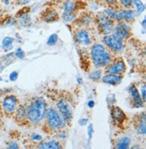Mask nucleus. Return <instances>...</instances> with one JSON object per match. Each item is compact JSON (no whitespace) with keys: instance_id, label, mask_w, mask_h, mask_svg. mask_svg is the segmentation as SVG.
Masks as SVG:
<instances>
[{"instance_id":"obj_1","label":"nucleus","mask_w":146,"mask_h":149,"mask_svg":"<svg viewBox=\"0 0 146 149\" xmlns=\"http://www.w3.org/2000/svg\"><path fill=\"white\" fill-rule=\"evenodd\" d=\"M47 106L45 101L41 98H34L25 108L26 118L33 123H39L46 115Z\"/></svg>"},{"instance_id":"obj_2","label":"nucleus","mask_w":146,"mask_h":149,"mask_svg":"<svg viewBox=\"0 0 146 149\" xmlns=\"http://www.w3.org/2000/svg\"><path fill=\"white\" fill-rule=\"evenodd\" d=\"M91 57L97 67H105L111 61L110 53L101 44H95L92 47Z\"/></svg>"},{"instance_id":"obj_3","label":"nucleus","mask_w":146,"mask_h":149,"mask_svg":"<svg viewBox=\"0 0 146 149\" xmlns=\"http://www.w3.org/2000/svg\"><path fill=\"white\" fill-rule=\"evenodd\" d=\"M46 116L48 126L51 129L58 130L63 127L65 121L62 119V117L59 114V112H57V111H55L53 108H50L46 111Z\"/></svg>"},{"instance_id":"obj_4","label":"nucleus","mask_w":146,"mask_h":149,"mask_svg":"<svg viewBox=\"0 0 146 149\" xmlns=\"http://www.w3.org/2000/svg\"><path fill=\"white\" fill-rule=\"evenodd\" d=\"M57 108L63 120L69 123L72 120V111L70 109L69 104L65 100L61 99L57 102Z\"/></svg>"},{"instance_id":"obj_5","label":"nucleus","mask_w":146,"mask_h":149,"mask_svg":"<svg viewBox=\"0 0 146 149\" xmlns=\"http://www.w3.org/2000/svg\"><path fill=\"white\" fill-rule=\"evenodd\" d=\"M99 26L105 34L111 33L114 30V21L106 14H102L99 15Z\"/></svg>"},{"instance_id":"obj_6","label":"nucleus","mask_w":146,"mask_h":149,"mask_svg":"<svg viewBox=\"0 0 146 149\" xmlns=\"http://www.w3.org/2000/svg\"><path fill=\"white\" fill-rule=\"evenodd\" d=\"M104 43H105L109 49L114 50V51H121L123 49V42L122 40L116 37L114 35L111 36H106L104 38Z\"/></svg>"},{"instance_id":"obj_7","label":"nucleus","mask_w":146,"mask_h":149,"mask_svg":"<svg viewBox=\"0 0 146 149\" xmlns=\"http://www.w3.org/2000/svg\"><path fill=\"white\" fill-rule=\"evenodd\" d=\"M114 35L119 38L120 40L126 39L130 33V27L124 23L118 24L114 30Z\"/></svg>"},{"instance_id":"obj_8","label":"nucleus","mask_w":146,"mask_h":149,"mask_svg":"<svg viewBox=\"0 0 146 149\" xmlns=\"http://www.w3.org/2000/svg\"><path fill=\"white\" fill-rule=\"evenodd\" d=\"M135 14L132 10H121V11H117L114 13V20L117 21H122L124 20L126 22H131L134 19Z\"/></svg>"},{"instance_id":"obj_9","label":"nucleus","mask_w":146,"mask_h":149,"mask_svg":"<svg viewBox=\"0 0 146 149\" xmlns=\"http://www.w3.org/2000/svg\"><path fill=\"white\" fill-rule=\"evenodd\" d=\"M16 102L17 100L15 96H7L3 101V108L6 113H12L15 111L16 107Z\"/></svg>"},{"instance_id":"obj_10","label":"nucleus","mask_w":146,"mask_h":149,"mask_svg":"<svg viewBox=\"0 0 146 149\" xmlns=\"http://www.w3.org/2000/svg\"><path fill=\"white\" fill-rule=\"evenodd\" d=\"M126 70V64L124 61H117L116 63L112 64L107 68V73L108 74H122Z\"/></svg>"},{"instance_id":"obj_11","label":"nucleus","mask_w":146,"mask_h":149,"mask_svg":"<svg viewBox=\"0 0 146 149\" xmlns=\"http://www.w3.org/2000/svg\"><path fill=\"white\" fill-rule=\"evenodd\" d=\"M129 93L131 95V99L133 101V104L134 107H142V97L140 96V94L136 89V87L132 86L129 87Z\"/></svg>"},{"instance_id":"obj_12","label":"nucleus","mask_w":146,"mask_h":149,"mask_svg":"<svg viewBox=\"0 0 146 149\" xmlns=\"http://www.w3.org/2000/svg\"><path fill=\"white\" fill-rule=\"evenodd\" d=\"M76 40L78 41V43H79L82 46H88L90 44L89 35L84 30L78 31L77 34H76Z\"/></svg>"},{"instance_id":"obj_13","label":"nucleus","mask_w":146,"mask_h":149,"mask_svg":"<svg viewBox=\"0 0 146 149\" xmlns=\"http://www.w3.org/2000/svg\"><path fill=\"white\" fill-rule=\"evenodd\" d=\"M103 82L108 84H119L122 82V77L120 76H117V74H105L103 77Z\"/></svg>"},{"instance_id":"obj_14","label":"nucleus","mask_w":146,"mask_h":149,"mask_svg":"<svg viewBox=\"0 0 146 149\" xmlns=\"http://www.w3.org/2000/svg\"><path fill=\"white\" fill-rule=\"evenodd\" d=\"M111 115H112L113 120L114 121L118 122V123H121L126 120V115H124V111L118 107H113L112 108Z\"/></svg>"},{"instance_id":"obj_15","label":"nucleus","mask_w":146,"mask_h":149,"mask_svg":"<svg viewBox=\"0 0 146 149\" xmlns=\"http://www.w3.org/2000/svg\"><path fill=\"white\" fill-rule=\"evenodd\" d=\"M39 147L43 148V149H60L61 146H60V145L57 141L51 140V141L43 142L39 146Z\"/></svg>"},{"instance_id":"obj_16","label":"nucleus","mask_w":146,"mask_h":149,"mask_svg":"<svg viewBox=\"0 0 146 149\" xmlns=\"http://www.w3.org/2000/svg\"><path fill=\"white\" fill-rule=\"evenodd\" d=\"M130 143H131V140H130L129 137H127V136L122 137L121 139L118 141L117 145V148H119V149L128 148L129 146H130Z\"/></svg>"},{"instance_id":"obj_17","label":"nucleus","mask_w":146,"mask_h":149,"mask_svg":"<svg viewBox=\"0 0 146 149\" xmlns=\"http://www.w3.org/2000/svg\"><path fill=\"white\" fill-rule=\"evenodd\" d=\"M14 41V39L11 38V37H6L4 40H3V42H2V45H3V48L5 50H9L13 48L12 46V43Z\"/></svg>"},{"instance_id":"obj_18","label":"nucleus","mask_w":146,"mask_h":149,"mask_svg":"<svg viewBox=\"0 0 146 149\" xmlns=\"http://www.w3.org/2000/svg\"><path fill=\"white\" fill-rule=\"evenodd\" d=\"M58 18V15H57V13L54 12V11H50V12H46L44 16V20L46 21V22H53V21L57 20Z\"/></svg>"},{"instance_id":"obj_19","label":"nucleus","mask_w":146,"mask_h":149,"mask_svg":"<svg viewBox=\"0 0 146 149\" xmlns=\"http://www.w3.org/2000/svg\"><path fill=\"white\" fill-rule=\"evenodd\" d=\"M75 9V3L72 1H68L64 6V14L63 15H69L72 14V12Z\"/></svg>"},{"instance_id":"obj_20","label":"nucleus","mask_w":146,"mask_h":149,"mask_svg":"<svg viewBox=\"0 0 146 149\" xmlns=\"http://www.w3.org/2000/svg\"><path fill=\"white\" fill-rule=\"evenodd\" d=\"M133 4L137 8V12L138 14H142L144 10H145V6L142 3L141 0H133Z\"/></svg>"},{"instance_id":"obj_21","label":"nucleus","mask_w":146,"mask_h":149,"mask_svg":"<svg viewBox=\"0 0 146 149\" xmlns=\"http://www.w3.org/2000/svg\"><path fill=\"white\" fill-rule=\"evenodd\" d=\"M137 131H138V133L141 134V135H143V136L145 135V133H146L145 119H143L142 121V120L140 121V123H139V125H138V127H137Z\"/></svg>"},{"instance_id":"obj_22","label":"nucleus","mask_w":146,"mask_h":149,"mask_svg":"<svg viewBox=\"0 0 146 149\" xmlns=\"http://www.w3.org/2000/svg\"><path fill=\"white\" fill-rule=\"evenodd\" d=\"M58 40V36L57 34H51L49 38H48V40H47V44L49 46H53L56 44V42Z\"/></svg>"},{"instance_id":"obj_23","label":"nucleus","mask_w":146,"mask_h":149,"mask_svg":"<svg viewBox=\"0 0 146 149\" xmlns=\"http://www.w3.org/2000/svg\"><path fill=\"white\" fill-rule=\"evenodd\" d=\"M17 117L19 119H24L25 117H26L25 115V108L24 106H20L17 110Z\"/></svg>"},{"instance_id":"obj_24","label":"nucleus","mask_w":146,"mask_h":149,"mask_svg":"<svg viewBox=\"0 0 146 149\" xmlns=\"http://www.w3.org/2000/svg\"><path fill=\"white\" fill-rule=\"evenodd\" d=\"M100 77H101V71H98V70L94 71L89 74V77L93 80H98Z\"/></svg>"},{"instance_id":"obj_25","label":"nucleus","mask_w":146,"mask_h":149,"mask_svg":"<svg viewBox=\"0 0 146 149\" xmlns=\"http://www.w3.org/2000/svg\"><path fill=\"white\" fill-rule=\"evenodd\" d=\"M133 2V0H120V3L124 7H129L131 6L132 3Z\"/></svg>"},{"instance_id":"obj_26","label":"nucleus","mask_w":146,"mask_h":149,"mask_svg":"<svg viewBox=\"0 0 146 149\" xmlns=\"http://www.w3.org/2000/svg\"><path fill=\"white\" fill-rule=\"evenodd\" d=\"M15 55L19 58H25V52H24V50L22 49L19 48V49H17V50L15 52Z\"/></svg>"},{"instance_id":"obj_27","label":"nucleus","mask_w":146,"mask_h":149,"mask_svg":"<svg viewBox=\"0 0 146 149\" xmlns=\"http://www.w3.org/2000/svg\"><path fill=\"white\" fill-rule=\"evenodd\" d=\"M17 77H18V73L15 71V72H12L11 74H10L9 79L11 80V81H15L17 79Z\"/></svg>"},{"instance_id":"obj_28","label":"nucleus","mask_w":146,"mask_h":149,"mask_svg":"<svg viewBox=\"0 0 146 149\" xmlns=\"http://www.w3.org/2000/svg\"><path fill=\"white\" fill-rule=\"evenodd\" d=\"M41 136H40V135H38V134H34L33 136H32V139H34V140H35V141H40V140H41Z\"/></svg>"},{"instance_id":"obj_29","label":"nucleus","mask_w":146,"mask_h":149,"mask_svg":"<svg viewBox=\"0 0 146 149\" xmlns=\"http://www.w3.org/2000/svg\"><path fill=\"white\" fill-rule=\"evenodd\" d=\"M141 92H142V100H145V84H143L141 86Z\"/></svg>"},{"instance_id":"obj_30","label":"nucleus","mask_w":146,"mask_h":149,"mask_svg":"<svg viewBox=\"0 0 146 149\" xmlns=\"http://www.w3.org/2000/svg\"><path fill=\"white\" fill-rule=\"evenodd\" d=\"M88 140H90V138H91V136H92V132H93L92 125H89V126H88Z\"/></svg>"},{"instance_id":"obj_31","label":"nucleus","mask_w":146,"mask_h":149,"mask_svg":"<svg viewBox=\"0 0 146 149\" xmlns=\"http://www.w3.org/2000/svg\"><path fill=\"white\" fill-rule=\"evenodd\" d=\"M8 148H14V149H17V148H19V146H18V145H17L16 143H15V142H12V143H10V144H9V146H8Z\"/></svg>"},{"instance_id":"obj_32","label":"nucleus","mask_w":146,"mask_h":149,"mask_svg":"<svg viewBox=\"0 0 146 149\" xmlns=\"http://www.w3.org/2000/svg\"><path fill=\"white\" fill-rule=\"evenodd\" d=\"M16 1L21 5H26L31 1V0H16Z\"/></svg>"},{"instance_id":"obj_33","label":"nucleus","mask_w":146,"mask_h":149,"mask_svg":"<svg viewBox=\"0 0 146 149\" xmlns=\"http://www.w3.org/2000/svg\"><path fill=\"white\" fill-rule=\"evenodd\" d=\"M117 1V0H107V2L109 3V4H114V3H116Z\"/></svg>"},{"instance_id":"obj_34","label":"nucleus","mask_w":146,"mask_h":149,"mask_svg":"<svg viewBox=\"0 0 146 149\" xmlns=\"http://www.w3.org/2000/svg\"><path fill=\"white\" fill-rule=\"evenodd\" d=\"M86 123H87V120H86V119H84V120H80V121H79V124H80V125L86 124Z\"/></svg>"},{"instance_id":"obj_35","label":"nucleus","mask_w":146,"mask_h":149,"mask_svg":"<svg viewBox=\"0 0 146 149\" xmlns=\"http://www.w3.org/2000/svg\"><path fill=\"white\" fill-rule=\"evenodd\" d=\"M88 106H89V107H93V106H94V102L93 101L89 102H88Z\"/></svg>"},{"instance_id":"obj_36","label":"nucleus","mask_w":146,"mask_h":149,"mask_svg":"<svg viewBox=\"0 0 146 149\" xmlns=\"http://www.w3.org/2000/svg\"><path fill=\"white\" fill-rule=\"evenodd\" d=\"M145 23H146V20L143 19V20H142V27H143V28H145Z\"/></svg>"},{"instance_id":"obj_37","label":"nucleus","mask_w":146,"mask_h":149,"mask_svg":"<svg viewBox=\"0 0 146 149\" xmlns=\"http://www.w3.org/2000/svg\"><path fill=\"white\" fill-rule=\"evenodd\" d=\"M77 80H78V82H79V84H81V79H80V78H78Z\"/></svg>"}]
</instances>
